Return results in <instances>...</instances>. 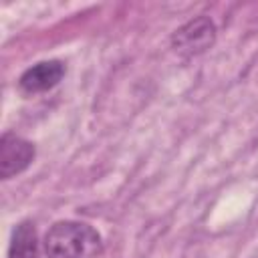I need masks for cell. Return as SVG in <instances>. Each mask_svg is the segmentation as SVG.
<instances>
[{
	"instance_id": "cell-1",
	"label": "cell",
	"mask_w": 258,
	"mask_h": 258,
	"mask_svg": "<svg viewBox=\"0 0 258 258\" xmlns=\"http://www.w3.org/2000/svg\"><path fill=\"white\" fill-rule=\"evenodd\" d=\"M46 258H97L103 252L101 234L85 222L60 220L44 236Z\"/></svg>"
},
{
	"instance_id": "cell-2",
	"label": "cell",
	"mask_w": 258,
	"mask_h": 258,
	"mask_svg": "<svg viewBox=\"0 0 258 258\" xmlns=\"http://www.w3.org/2000/svg\"><path fill=\"white\" fill-rule=\"evenodd\" d=\"M216 42V24L208 16H196L171 34V48L179 56H198Z\"/></svg>"
},
{
	"instance_id": "cell-3",
	"label": "cell",
	"mask_w": 258,
	"mask_h": 258,
	"mask_svg": "<svg viewBox=\"0 0 258 258\" xmlns=\"http://www.w3.org/2000/svg\"><path fill=\"white\" fill-rule=\"evenodd\" d=\"M36 149L34 145L16 135V133H2L0 137V175L2 179H10L18 173H22L34 159Z\"/></svg>"
},
{
	"instance_id": "cell-4",
	"label": "cell",
	"mask_w": 258,
	"mask_h": 258,
	"mask_svg": "<svg viewBox=\"0 0 258 258\" xmlns=\"http://www.w3.org/2000/svg\"><path fill=\"white\" fill-rule=\"evenodd\" d=\"M64 77V64L56 58L50 60H40L32 67H28L20 79H18V87L22 93L26 95H38V93H46L52 87H56Z\"/></svg>"
},
{
	"instance_id": "cell-5",
	"label": "cell",
	"mask_w": 258,
	"mask_h": 258,
	"mask_svg": "<svg viewBox=\"0 0 258 258\" xmlns=\"http://www.w3.org/2000/svg\"><path fill=\"white\" fill-rule=\"evenodd\" d=\"M8 258H40L38 232L30 220H22L12 230V238L8 244Z\"/></svg>"
}]
</instances>
